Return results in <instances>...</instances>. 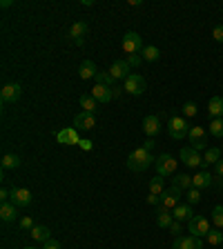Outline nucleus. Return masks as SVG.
<instances>
[{
  "mask_svg": "<svg viewBox=\"0 0 223 249\" xmlns=\"http://www.w3.org/2000/svg\"><path fill=\"white\" fill-rule=\"evenodd\" d=\"M154 163H156V158L152 156V151H148L145 147L134 149L132 154L128 156V167L132 171H145L148 167H152Z\"/></svg>",
  "mask_w": 223,
  "mask_h": 249,
  "instance_id": "f257e3e1",
  "label": "nucleus"
},
{
  "mask_svg": "<svg viewBox=\"0 0 223 249\" xmlns=\"http://www.w3.org/2000/svg\"><path fill=\"white\" fill-rule=\"evenodd\" d=\"M121 47H123V51L128 53V56L141 53V51L145 49V45H143V36H138L136 32H128L125 36H123V40H121Z\"/></svg>",
  "mask_w": 223,
  "mask_h": 249,
  "instance_id": "f03ea898",
  "label": "nucleus"
},
{
  "mask_svg": "<svg viewBox=\"0 0 223 249\" xmlns=\"http://www.w3.org/2000/svg\"><path fill=\"white\" fill-rule=\"evenodd\" d=\"M187 132H190V127H187V120L181 116H172L170 122H167V133H170L174 140H183V138L187 136Z\"/></svg>",
  "mask_w": 223,
  "mask_h": 249,
  "instance_id": "7ed1b4c3",
  "label": "nucleus"
},
{
  "mask_svg": "<svg viewBox=\"0 0 223 249\" xmlns=\"http://www.w3.org/2000/svg\"><path fill=\"white\" fill-rule=\"evenodd\" d=\"M123 89L132 96H141L148 89V83H145V78L141 74H130L128 78H125V83H123Z\"/></svg>",
  "mask_w": 223,
  "mask_h": 249,
  "instance_id": "20e7f679",
  "label": "nucleus"
},
{
  "mask_svg": "<svg viewBox=\"0 0 223 249\" xmlns=\"http://www.w3.org/2000/svg\"><path fill=\"white\" fill-rule=\"evenodd\" d=\"M187 229H190V236H197V238H203V236H207V232H210V223H207L205 216H192L190 220H187Z\"/></svg>",
  "mask_w": 223,
  "mask_h": 249,
  "instance_id": "39448f33",
  "label": "nucleus"
},
{
  "mask_svg": "<svg viewBox=\"0 0 223 249\" xmlns=\"http://www.w3.org/2000/svg\"><path fill=\"white\" fill-rule=\"evenodd\" d=\"M156 174L161 176V178H167V176H174L176 174V160L172 158L170 154H163L156 158Z\"/></svg>",
  "mask_w": 223,
  "mask_h": 249,
  "instance_id": "423d86ee",
  "label": "nucleus"
},
{
  "mask_svg": "<svg viewBox=\"0 0 223 249\" xmlns=\"http://www.w3.org/2000/svg\"><path fill=\"white\" fill-rule=\"evenodd\" d=\"M20 94H22V87L18 83H9L0 89V100L2 105H14V102L20 100Z\"/></svg>",
  "mask_w": 223,
  "mask_h": 249,
  "instance_id": "0eeeda50",
  "label": "nucleus"
},
{
  "mask_svg": "<svg viewBox=\"0 0 223 249\" xmlns=\"http://www.w3.org/2000/svg\"><path fill=\"white\" fill-rule=\"evenodd\" d=\"M107 71H110L112 78L116 80V83H118V80H123V83H125V78L132 74V67H130V63L125 58H118V60H114V63H112V67L107 69Z\"/></svg>",
  "mask_w": 223,
  "mask_h": 249,
  "instance_id": "6e6552de",
  "label": "nucleus"
},
{
  "mask_svg": "<svg viewBox=\"0 0 223 249\" xmlns=\"http://www.w3.org/2000/svg\"><path fill=\"white\" fill-rule=\"evenodd\" d=\"M179 200H181V189L176 185L167 187V189L161 194V205L165 207V209H174V207H179Z\"/></svg>",
  "mask_w": 223,
  "mask_h": 249,
  "instance_id": "1a4fd4ad",
  "label": "nucleus"
},
{
  "mask_svg": "<svg viewBox=\"0 0 223 249\" xmlns=\"http://www.w3.org/2000/svg\"><path fill=\"white\" fill-rule=\"evenodd\" d=\"M87 22L85 20H78L74 22V25L69 27V32H67V40H72L74 45H83L85 43V33H87Z\"/></svg>",
  "mask_w": 223,
  "mask_h": 249,
  "instance_id": "9d476101",
  "label": "nucleus"
},
{
  "mask_svg": "<svg viewBox=\"0 0 223 249\" xmlns=\"http://www.w3.org/2000/svg\"><path fill=\"white\" fill-rule=\"evenodd\" d=\"M32 191L25 189V187H14L11 189V202L18 207V209H25V207L32 205Z\"/></svg>",
  "mask_w": 223,
  "mask_h": 249,
  "instance_id": "9b49d317",
  "label": "nucleus"
},
{
  "mask_svg": "<svg viewBox=\"0 0 223 249\" xmlns=\"http://www.w3.org/2000/svg\"><path fill=\"white\" fill-rule=\"evenodd\" d=\"M187 138H190L192 147L197 149V151H201V149H207V133L203 127H192L190 132H187Z\"/></svg>",
  "mask_w": 223,
  "mask_h": 249,
  "instance_id": "f8f14e48",
  "label": "nucleus"
},
{
  "mask_svg": "<svg viewBox=\"0 0 223 249\" xmlns=\"http://www.w3.org/2000/svg\"><path fill=\"white\" fill-rule=\"evenodd\" d=\"M172 249H203V243L197 236H176Z\"/></svg>",
  "mask_w": 223,
  "mask_h": 249,
  "instance_id": "ddd939ff",
  "label": "nucleus"
},
{
  "mask_svg": "<svg viewBox=\"0 0 223 249\" xmlns=\"http://www.w3.org/2000/svg\"><path fill=\"white\" fill-rule=\"evenodd\" d=\"M96 127V116L94 114H78V116L74 118V129H78V132H90V129Z\"/></svg>",
  "mask_w": 223,
  "mask_h": 249,
  "instance_id": "4468645a",
  "label": "nucleus"
},
{
  "mask_svg": "<svg viewBox=\"0 0 223 249\" xmlns=\"http://www.w3.org/2000/svg\"><path fill=\"white\" fill-rule=\"evenodd\" d=\"M181 160L187 165V167H201L203 158L199 156V151L194 147H183L181 149Z\"/></svg>",
  "mask_w": 223,
  "mask_h": 249,
  "instance_id": "2eb2a0df",
  "label": "nucleus"
},
{
  "mask_svg": "<svg viewBox=\"0 0 223 249\" xmlns=\"http://www.w3.org/2000/svg\"><path fill=\"white\" fill-rule=\"evenodd\" d=\"M56 140H58V143H60V145H78V143H80L78 129H74V127L60 129V132H58V133H56Z\"/></svg>",
  "mask_w": 223,
  "mask_h": 249,
  "instance_id": "dca6fc26",
  "label": "nucleus"
},
{
  "mask_svg": "<svg viewBox=\"0 0 223 249\" xmlns=\"http://www.w3.org/2000/svg\"><path fill=\"white\" fill-rule=\"evenodd\" d=\"M143 132H145V136L148 138H154V136H159V132H161V120H159V116H145V120H143Z\"/></svg>",
  "mask_w": 223,
  "mask_h": 249,
  "instance_id": "f3484780",
  "label": "nucleus"
},
{
  "mask_svg": "<svg viewBox=\"0 0 223 249\" xmlns=\"http://www.w3.org/2000/svg\"><path fill=\"white\" fill-rule=\"evenodd\" d=\"M16 216H18V207L14 205V202H2V205H0V218H2V223H14V220H16Z\"/></svg>",
  "mask_w": 223,
  "mask_h": 249,
  "instance_id": "a211bd4d",
  "label": "nucleus"
},
{
  "mask_svg": "<svg viewBox=\"0 0 223 249\" xmlns=\"http://www.w3.org/2000/svg\"><path fill=\"white\" fill-rule=\"evenodd\" d=\"M92 96L98 100V105H107L110 100H114L112 98V89L107 85H94L92 87Z\"/></svg>",
  "mask_w": 223,
  "mask_h": 249,
  "instance_id": "6ab92c4d",
  "label": "nucleus"
},
{
  "mask_svg": "<svg viewBox=\"0 0 223 249\" xmlns=\"http://www.w3.org/2000/svg\"><path fill=\"white\" fill-rule=\"evenodd\" d=\"M156 223H159V227L170 229V225L174 223V216H172L170 209H165L163 205H159V209H156Z\"/></svg>",
  "mask_w": 223,
  "mask_h": 249,
  "instance_id": "aec40b11",
  "label": "nucleus"
},
{
  "mask_svg": "<svg viewBox=\"0 0 223 249\" xmlns=\"http://www.w3.org/2000/svg\"><path fill=\"white\" fill-rule=\"evenodd\" d=\"M210 185H212V174H210V171H199V174L192 176V187H197V189H207Z\"/></svg>",
  "mask_w": 223,
  "mask_h": 249,
  "instance_id": "412c9836",
  "label": "nucleus"
},
{
  "mask_svg": "<svg viewBox=\"0 0 223 249\" xmlns=\"http://www.w3.org/2000/svg\"><path fill=\"white\" fill-rule=\"evenodd\" d=\"M207 114L212 118H223V98L221 96H212L207 100Z\"/></svg>",
  "mask_w": 223,
  "mask_h": 249,
  "instance_id": "4be33fe9",
  "label": "nucleus"
},
{
  "mask_svg": "<svg viewBox=\"0 0 223 249\" xmlns=\"http://www.w3.org/2000/svg\"><path fill=\"white\" fill-rule=\"evenodd\" d=\"M96 74H98V69H96L94 60H83V65H80V69H78L80 78H83V80H92V78H96Z\"/></svg>",
  "mask_w": 223,
  "mask_h": 249,
  "instance_id": "5701e85b",
  "label": "nucleus"
},
{
  "mask_svg": "<svg viewBox=\"0 0 223 249\" xmlns=\"http://www.w3.org/2000/svg\"><path fill=\"white\" fill-rule=\"evenodd\" d=\"M192 205H179V207H174V209H172V216H174V220H179V223H183V220H190L192 218Z\"/></svg>",
  "mask_w": 223,
  "mask_h": 249,
  "instance_id": "b1692460",
  "label": "nucleus"
},
{
  "mask_svg": "<svg viewBox=\"0 0 223 249\" xmlns=\"http://www.w3.org/2000/svg\"><path fill=\"white\" fill-rule=\"evenodd\" d=\"M32 238L36 240V243L45 245L49 238H52V232H49V227H45V225H36V227L32 229Z\"/></svg>",
  "mask_w": 223,
  "mask_h": 249,
  "instance_id": "393cba45",
  "label": "nucleus"
},
{
  "mask_svg": "<svg viewBox=\"0 0 223 249\" xmlns=\"http://www.w3.org/2000/svg\"><path fill=\"white\" fill-rule=\"evenodd\" d=\"M80 107H83V112H87V114H96V109H98V100H96L92 94H83L80 96Z\"/></svg>",
  "mask_w": 223,
  "mask_h": 249,
  "instance_id": "a878e982",
  "label": "nucleus"
},
{
  "mask_svg": "<svg viewBox=\"0 0 223 249\" xmlns=\"http://www.w3.org/2000/svg\"><path fill=\"white\" fill-rule=\"evenodd\" d=\"M219 158H221V149H217V147L205 149V156H203V165H201V167H210V165H217Z\"/></svg>",
  "mask_w": 223,
  "mask_h": 249,
  "instance_id": "bb28decb",
  "label": "nucleus"
},
{
  "mask_svg": "<svg viewBox=\"0 0 223 249\" xmlns=\"http://www.w3.org/2000/svg\"><path fill=\"white\" fill-rule=\"evenodd\" d=\"M0 165H2V169H18L20 167V158H18L16 154H5L2 156V160H0Z\"/></svg>",
  "mask_w": 223,
  "mask_h": 249,
  "instance_id": "cd10ccee",
  "label": "nucleus"
},
{
  "mask_svg": "<svg viewBox=\"0 0 223 249\" xmlns=\"http://www.w3.org/2000/svg\"><path fill=\"white\" fill-rule=\"evenodd\" d=\"M141 56H143L145 63H156V60L161 58V51H159V47H154V45H148V47L141 51Z\"/></svg>",
  "mask_w": 223,
  "mask_h": 249,
  "instance_id": "c85d7f7f",
  "label": "nucleus"
},
{
  "mask_svg": "<svg viewBox=\"0 0 223 249\" xmlns=\"http://www.w3.org/2000/svg\"><path fill=\"white\" fill-rule=\"evenodd\" d=\"M94 80H96V85H107V87H110V89H112V87H116V85H118L116 80L112 78V74H110V71H98Z\"/></svg>",
  "mask_w": 223,
  "mask_h": 249,
  "instance_id": "c756f323",
  "label": "nucleus"
},
{
  "mask_svg": "<svg viewBox=\"0 0 223 249\" xmlns=\"http://www.w3.org/2000/svg\"><path fill=\"white\" fill-rule=\"evenodd\" d=\"M205 240L210 245H214V247H219V245H223V232L221 229H210L205 236Z\"/></svg>",
  "mask_w": 223,
  "mask_h": 249,
  "instance_id": "7c9ffc66",
  "label": "nucleus"
},
{
  "mask_svg": "<svg viewBox=\"0 0 223 249\" xmlns=\"http://www.w3.org/2000/svg\"><path fill=\"white\" fill-rule=\"evenodd\" d=\"M174 185L179 187L181 191H183V189H190V187H192V176H187V174H176V176H174Z\"/></svg>",
  "mask_w": 223,
  "mask_h": 249,
  "instance_id": "2f4dec72",
  "label": "nucleus"
},
{
  "mask_svg": "<svg viewBox=\"0 0 223 249\" xmlns=\"http://www.w3.org/2000/svg\"><path fill=\"white\" fill-rule=\"evenodd\" d=\"M186 198H187V205H199L201 202V189H197V187H190L187 189V194H186Z\"/></svg>",
  "mask_w": 223,
  "mask_h": 249,
  "instance_id": "473e14b6",
  "label": "nucleus"
},
{
  "mask_svg": "<svg viewBox=\"0 0 223 249\" xmlns=\"http://www.w3.org/2000/svg\"><path fill=\"white\" fill-rule=\"evenodd\" d=\"M210 133H212L214 138H223V118H214V120L210 122Z\"/></svg>",
  "mask_w": 223,
  "mask_h": 249,
  "instance_id": "72a5a7b5",
  "label": "nucleus"
},
{
  "mask_svg": "<svg viewBox=\"0 0 223 249\" xmlns=\"http://www.w3.org/2000/svg\"><path fill=\"white\" fill-rule=\"evenodd\" d=\"M163 178H152V181H149V194H154V196H161V194H163Z\"/></svg>",
  "mask_w": 223,
  "mask_h": 249,
  "instance_id": "f704fd0d",
  "label": "nucleus"
},
{
  "mask_svg": "<svg viewBox=\"0 0 223 249\" xmlns=\"http://www.w3.org/2000/svg\"><path fill=\"white\" fill-rule=\"evenodd\" d=\"M212 223L217 229H223V205H217L212 209Z\"/></svg>",
  "mask_w": 223,
  "mask_h": 249,
  "instance_id": "c9c22d12",
  "label": "nucleus"
},
{
  "mask_svg": "<svg viewBox=\"0 0 223 249\" xmlns=\"http://www.w3.org/2000/svg\"><path fill=\"white\" fill-rule=\"evenodd\" d=\"M183 116L186 118H194L197 116V102H186V105H183Z\"/></svg>",
  "mask_w": 223,
  "mask_h": 249,
  "instance_id": "e433bc0d",
  "label": "nucleus"
},
{
  "mask_svg": "<svg viewBox=\"0 0 223 249\" xmlns=\"http://www.w3.org/2000/svg\"><path fill=\"white\" fill-rule=\"evenodd\" d=\"M18 225H20V229H25V232H32V229L36 227V223H34L29 216H22L20 220H18Z\"/></svg>",
  "mask_w": 223,
  "mask_h": 249,
  "instance_id": "4c0bfd02",
  "label": "nucleus"
},
{
  "mask_svg": "<svg viewBox=\"0 0 223 249\" xmlns=\"http://www.w3.org/2000/svg\"><path fill=\"white\" fill-rule=\"evenodd\" d=\"M125 60L130 63V67H138V65L143 63V56H141V53H134V56H128Z\"/></svg>",
  "mask_w": 223,
  "mask_h": 249,
  "instance_id": "58836bf2",
  "label": "nucleus"
},
{
  "mask_svg": "<svg viewBox=\"0 0 223 249\" xmlns=\"http://www.w3.org/2000/svg\"><path fill=\"white\" fill-rule=\"evenodd\" d=\"M78 147L83 149V151H92V149H94V143H92V140H87V138H80Z\"/></svg>",
  "mask_w": 223,
  "mask_h": 249,
  "instance_id": "ea45409f",
  "label": "nucleus"
},
{
  "mask_svg": "<svg viewBox=\"0 0 223 249\" xmlns=\"http://www.w3.org/2000/svg\"><path fill=\"white\" fill-rule=\"evenodd\" d=\"M212 36H214V40H217V43H223V25H217V27H214Z\"/></svg>",
  "mask_w": 223,
  "mask_h": 249,
  "instance_id": "a19ab883",
  "label": "nucleus"
},
{
  "mask_svg": "<svg viewBox=\"0 0 223 249\" xmlns=\"http://www.w3.org/2000/svg\"><path fill=\"white\" fill-rule=\"evenodd\" d=\"M170 233L174 236V238H176V236H181V223H179V220H174V223L170 225Z\"/></svg>",
  "mask_w": 223,
  "mask_h": 249,
  "instance_id": "79ce46f5",
  "label": "nucleus"
},
{
  "mask_svg": "<svg viewBox=\"0 0 223 249\" xmlns=\"http://www.w3.org/2000/svg\"><path fill=\"white\" fill-rule=\"evenodd\" d=\"M43 249H60V243L58 240H54V238H49L47 243L43 245Z\"/></svg>",
  "mask_w": 223,
  "mask_h": 249,
  "instance_id": "37998d69",
  "label": "nucleus"
},
{
  "mask_svg": "<svg viewBox=\"0 0 223 249\" xmlns=\"http://www.w3.org/2000/svg\"><path fill=\"white\" fill-rule=\"evenodd\" d=\"M148 205H161V196H154V194H149V196H148Z\"/></svg>",
  "mask_w": 223,
  "mask_h": 249,
  "instance_id": "c03bdc74",
  "label": "nucleus"
},
{
  "mask_svg": "<svg viewBox=\"0 0 223 249\" xmlns=\"http://www.w3.org/2000/svg\"><path fill=\"white\" fill-rule=\"evenodd\" d=\"M121 94H123L121 85H116V87H112V98H121Z\"/></svg>",
  "mask_w": 223,
  "mask_h": 249,
  "instance_id": "a18cd8bd",
  "label": "nucleus"
},
{
  "mask_svg": "<svg viewBox=\"0 0 223 249\" xmlns=\"http://www.w3.org/2000/svg\"><path fill=\"white\" fill-rule=\"evenodd\" d=\"M154 145H156V143H154V138H148V140H145V145H143V147L148 149V151H152V149H154Z\"/></svg>",
  "mask_w": 223,
  "mask_h": 249,
  "instance_id": "49530a36",
  "label": "nucleus"
},
{
  "mask_svg": "<svg viewBox=\"0 0 223 249\" xmlns=\"http://www.w3.org/2000/svg\"><path fill=\"white\" fill-rule=\"evenodd\" d=\"M214 171H217V176H221L223 178V160H219V163L214 165Z\"/></svg>",
  "mask_w": 223,
  "mask_h": 249,
  "instance_id": "de8ad7c7",
  "label": "nucleus"
},
{
  "mask_svg": "<svg viewBox=\"0 0 223 249\" xmlns=\"http://www.w3.org/2000/svg\"><path fill=\"white\" fill-rule=\"evenodd\" d=\"M25 249H36V247H25Z\"/></svg>",
  "mask_w": 223,
  "mask_h": 249,
  "instance_id": "09e8293b",
  "label": "nucleus"
},
{
  "mask_svg": "<svg viewBox=\"0 0 223 249\" xmlns=\"http://www.w3.org/2000/svg\"><path fill=\"white\" fill-rule=\"evenodd\" d=\"M221 151H223V149H221Z\"/></svg>",
  "mask_w": 223,
  "mask_h": 249,
  "instance_id": "8fccbe9b",
  "label": "nucleus"
}]
</instances>
